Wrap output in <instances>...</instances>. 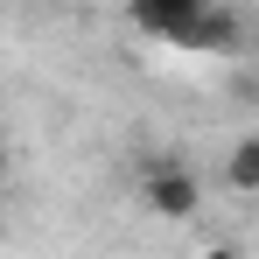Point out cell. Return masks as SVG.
<instances>
[{
	"label": "cell",
	"instance_id": "277c9868",
	"mask_svg": "<svg viewBox=\"0 0 259 259\" xmlns=\"http://www.w3.org/2000/svg\"><path fill=\"white\" fill-rule=\"evenodd\" d=\"M224 182H231V189H245V196L259 189V133L231 140V154H224Z\"/></svg>",
	"mask_w": 259,
	"mask_h": 259
},
{
	"label": "cell",
	"instance_id": "8992f818",
	"mask_svg": "<svg viewBox=\"0 0 259 259\" xmlns=\"http://www.w3.org/2000/svg\"><path fill=\"white\" fill-rule=\"evenodd\" d=\"M0 182H7V140H0Z\"/></svg>",
	"mask_w": 259,
	"mask_h": 259
},
{
	"label": "cell",
	"instance_id": "7a4b0ae2",
	"mask_svg": "<svg viewBox=\"0 0 259 259\" xmlns=\"http://www.w3.org/2000/svg\"><path fill=\"white\" fill-rule=\"evenodd\" d=\"M210 0H126V21L154 42H189V28L203 21Z\"/></svg>",
	"mask_w": 259,
	"mask_h": 259
},
{
	"label": "cell",
	"instance_id": "6da1fadb",
	"mask_svg": "<svg viewBox=\"0 0 259 259\" xmlns=\"http://www.w3.org/2000/svg\"><path fill=\"white\" fill-rule=\"evenodd\" d=\"M140 203L154 217H168V224H182V217L203 210V182H196V168H189L182 154H154V161L140 168Z\"/></svg>",
	"mask_w": 259,
	"mask_h": 259
},
{
	"label": "cell",
	"instance_id": "5b68a950",
	"mask_svg": "<svg viewBox=\"0 0 259 259\" xmlns=\"http://www.w3.org/2000/svg\"><path fill=\"white\" fill-rule=\"evenodd\" d=\"M196 259H238V245H203Z\"/></svg>",
	"mask_w": 259,
	"mask_h": 259
},
{
	"label": "cell",
	"instance_id": "3957f363",
	"mask_svg": "<svg viewBox=\"0 0 259 259\" xmlns=\"http://www.w3.org/2000/svg\"><path fill=\"white\" fill-rule=\"evenodd\" d=\"M182 49H238V14H231V7H203V21H196V28H189V42Z\"/></svg>",
	"mask_w": 259,
	"mask_h": 259
}]
</instances>
